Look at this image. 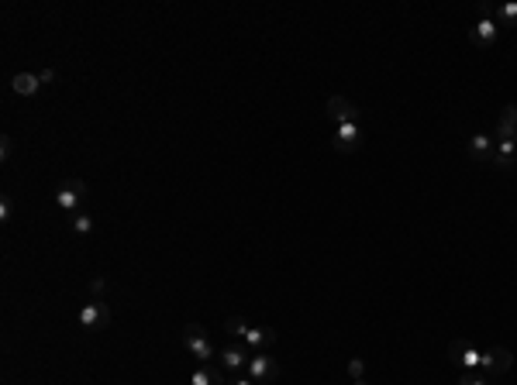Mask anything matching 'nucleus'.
Returning a JSON list of instances; mask_svg holds the SVG:
<instances>
[{"instance_id": "nucleus-8", "label": "nucleus", "mask_w": 517, "mask_h": 385, "mask_svg": "<svg viewBox=\"0 0 517 385\" xmlns=\"http://www.w3.org/2000/svg\"><path fill=\"white\" fill-rule=\"evenodd\" d=\"M511 365H514V355L507 351V348H490V351H483V368L493 375V379H500V375H507L511 372Z\"/></svg>"}, {"instance_id": "nucleus-22", "label": "nucleus", "mask_w": 517, "mask_h": 385, "mask_svg": "<svg viewBox=\"0 0 517 385\" xmlns=\"http://www.w3.org/2000/svg\"><path fill=\"white\" fill-rule=\"evenodd\" d=\"M0 159H3V162L10 159V138H7V134L0 138Z\"/></svg>"}, {"instance_id": "nucleus-6", "label": "nucleus", "mask_w": 517, "mask_h": 385, "mask_svg": "<svg viewBox=\"0 0 517 385\" xmlns=\"http://www.w3.org/2000/svg\"><path fill=\"white\" fill-rule=\"evenodd\" d=\"M110 323V306L101 303V299H94V303H87L83 310H80V327H87V330H103Z\"/></svg>"}, {"instance_id": "nucleus-14", "label": "nucleus", "mask_w": 517, "mask_h": 385, "mask_svg": "<svg viewBox=\"0 0 517 385\" xmlns=\"http://www.w3.org/2000/svg\"><path fill=\"white\" fill-rule=\"evenodd\" d=\"M517 162V141H497L493 145V165L500 172H511Z\"/></svg>"}, {"instance_id": "nucleus-17", "label": "nucleus", "mask_w": 517, "mask_h": 385, "mask_svg": "<svg viewBox=\"0 0 517 385\" xmlns=\"http://www.w3.org/2000/svg\"><path fill=\"white\" fill-rule=\"evenodd\" d=\"M224 334H228L231 341H241V337L248 334V323H245L241 316H228V320H224Z\"/></svg>"}, {"instance_id": "nucleus-25", "label": "nucleus", "mask_w": 517, "mask_h": 385, "mask_svg": "<svg viewBox=\"0 0 517 385\" xmlns=\"http://www.w3.org/2000/svg\"><path fill=\"white\" fill-rule=\"evenodd\" d=\"M459 385H486L483 379H473V375H466V379H459Z\"/></svg>"}, {"instance_id": "nucleus-20", "label": "nucleus", "mask_w": 517, "mask_h": 385, "mask_svg": "<svg viewBox=\"0 0 517 385\" xmlns=\"http://www.w3.org/2000/svg\"><path fill=\"white\" fill-rule=\"evenodd\" d=\"M348 375H352V382H359V379L366 375V365H362V358H352V361H348Z\"/></svg>"}, {"instance_id": "nucleus-12", "label": "nucleus", "mask_w": 517, "mask_h": 385, "mask_svg": "<svg viewBox=\"0 0 517 385\" xmlns=\"http://www.w3.org/2000/svg\"><path fill=\"white\" fill-rule=\"evenodd\" d=\"M493 138L497 141H517V103H507L497 127H493Z\"/></svg>"}, {"instance_id": "nucleus-16", "label": "nucleus", "mask_w": 517, "mask_h": 385, "mask_svg": "<svg viewBox=\"0 0 517 385\" xmlns=\"http://www.w3.org/2000/svg\"><path fill=\"white\" fill-rule=\"evenodd\" d=\"M190 385H231L224 379L221 368H210V365H201L194 375H190Z\"/></svg>"}, {"instance_id": "nucleus-27", "label": "nucleus", "mask_w": 517, "mask_h": 385, "mask_svg": "<svg viewBox=\"0 0 517 385\" xmlns=\"http://www.w3.org/2000/svg\"><path fill=\"white\" fill-rule=\"evenodd\" d=\"M352 385H369V382H366V379H359V382H352Z\"/></svg>"}, {"instance_id": "nucleus-21", "label": "nucleus", "mask_w": 517, "mask_h": 385, "mask_svg": "<svg viewBox=\"0 0 517 385\" xmlns=\"http://www.w3.org/2000/svg\"><path fill=\"white\" fill-rule=\"evenodd\" d=\"M90 292H94V296H103V292H107V279H94V283H90Z\"/></svg>"}, {"instance_id": "nucleus-4", "label": "nucleus", "mask_w": 517, "mask_h": 385, "mask_svg": "<svg viewBox=\"0 0 517 385\" xmlns=\"http://www.w3.org/2000/svg\"><path fill=\"white\" fill-rule=\"evenodd\" d=\"M331 148H334V152H341V155L359 152V148H362V131H359V124H334Z\"/></svg>"}, {"instance_id": "nucleus-7", "label": "nucleus", "mask_w": 517, "mask_h": 385, "mask_svg": "<svg viewBox=\"0 0 517 385\" xmlns=\"http://www.w3.org/2000/svg\"><path fill=\"white\" fill-rule=\"evenodd\" d=\"M217 361H221V368H224V372H248L252 355H248V348H245V344H228V348L217 355Z\"/></svg>"}, {"instance_id": "nucleus-26", "label": "nucleus", "mask_w": 517, "mask_h": 385, "mask_svg": "<svg viewBox=\"0 0 517 385\" xmlns=\"http://www.w3.org/2000/svg\"><path fill=\"white\" fill-rule=\"evenodd\" d=\"M231 385H255L248 375H238V379H231Z\"/></svg>"}, {"instance_id": "nucleus-19", "label": "nucleus", "mask_w": 517, "mask_h": 385, "mask_svg": "<svg viewBox=\"0 0 517 385\" xmlns=\"http://www.w3.org/2000/svg\"><path fill=\"white\" fill-rule=\"evenodd\" d=\"M69 231H73V234H90V231H94V217H90V213H73Z\"/></svg>"}, {"instance_id": "nucleus-11", "label": "nucleus", "mask_w": 517, "mask_h": 385, "mask_svg": "<svg viewBox=\"0 0 517 385\" xmlns=\"http://www.w3.org/2000/svg\"><path fill=\"white\" fill-rule=\"evenodd\" d=\"M241 344L248 348V355H262L269 344H276V330L273 327H255V330H248L241 337Z\"/></svg>"}, {"instance_id": "nucleus-24", "label": "nucleus", "mask_w": 517, "mask_h": 385, "mask_svg": "<svg viewBox=\"0 0 517 385\" xmlns=\"http://www.w3.org/2000/svg\"><path fill=\"white\" fill-rule=\"evenodd\" d=\"M38 80H42V87H49V83L56 80V73H52V69H42V73H38Z\"/></svg>"}, {"instance_id": "nucleus-10", "label": "nucleus", "mask_w": 517, "mask_h": 385, "mask_svg": "<svg viewBox=\"0 0 517 385\" xmlns=\"http://www.w3.org/2000/svg\"><path fill=\"white\" fill-rule=\"evenodd\" d=\"M469 159H473L476 165H493V138L483 134V131H476V134L469 138Z\"/></svg>"}, {"instance_id": "nucleus-1", "label": "nucleus", "mask_w": 517, "mask_h": 385, "mask_svg": "<svg viewBox=\"0 0 517 385\" xmlns=\"http://www.w3.org/2000/svg\"><path fill=\"white\" fill-rule=\"evenodd\" d=\"M183 348H187V355L197 358L201 365H207V361L214 358V344H210V337H207V330L201 323H187V327H183Z\"/></svg>"}, {"instance_id": "nucleus-5", "label": "nucleus", "mask_w": 517, "mask_h": 385, "mask_svg": "<svg viewBox=\"0 0 517 385\" xmlns=\"http://www.w3.org/2000/svg\"><path fill=\"white\" fill-rule=\"evenodd\" d=\"M328 117H331V124H359V107L352 103V100H345V96H328Z\"/></svg>"}, {"instance_id": "nucleus-15", "label": "nucleus", "mask_w": 517, "mask_h": 385, "mask_svg": "<svg viewBox=\"0 0 517 385\" xmlns=\"http://www.w3.org/2000/svg\"><path fill=\"white\" fill-rule=\"evenodd\" d=\"M10 90L17 96H35L42 90V80H38V73H17V76L10 80Z\"/></svg>"}, {"instance_id": "nucleus-9", "label": "nucleus", "mask_w": 517, "mask_h": 385, "mask_svg": "<svg viewBox=\"0 0 517 385\" xmlns=\"http://www.w3.org/2000/svg\"><path fill=\"white\" fill-rule=\"evenodd\" d=\"M448 358H452L455 365H462V368H476V365H483V355H480L469 341H459V337L448 344Z\"/></svg>"}, {"instance_id": "nucleus-23", "label": "nucleus", "mask_w": 517, "mask_h": 385, "mask_svg": "<svg viewBox=\"0 0 517 385\" xmlns=\"http://www.w3.org/2000/svg\"><path fill=\"white\" fill-rule=\"evenodd\" d=\"M0 220H3V224L10 220V199H7V196L0 199Z\"/></svg>"}, {"instance_id": "nucleus-3", "label": "nucleus", "mask_w": 517, "mask_h": 385, "mask_svg": "<svg viewBox=\"0 0 517 385\" xmlns=\"http://www.w3.org/2000/svg\"><path fill=\"white\" fill-rule=\"evenodd\" d=\"M248 379L255 385H269L280 379V365H276V358H269L266 351L262 355H252V361H248Z\"/></svg>"}, {"instance_id": "nucleus-18", "label": "nucleus", "mask_w": 517, "mask_h": 385, "mask_svg": "<svg viewBox=\"0 0 517 385\" xmlns=\"http://www.w3.org/2000/svg\"><path fill=\"white\" fill-rule=\"evenodd\" d=\"M493 21H504L507 28H517V3H500V7H493Z\"/></svg>"}, {"instance_id": "nucleus-2", "label": "nucleus", "mask_w": 517, "mask_h": 385, "mask_svg": "<svg viewBox=\"0 0 517 385\" xmlns=\"http://www.w3.org/2000/svg\"><path fill=\"white\" fill-rule=\"evenodd\" d=\"M83 196H87V183L83 179H62L59 183V190H56V203L73 217L76 213V206L83 203Z\"/></svg>"}, {"instance_id": "nucleus-13", "label": "nucleus", "mask_w": 517, "mask_h": 385, "mask_svg": "<svg viewBox=\"0 0 517 385\" xmlns=\"http://www.w3.org/2000/svg\"><path fill=\"white\" fill-rule=\"evenodd\" d=\"M497 35H500V24H497L493 17H480V21H476V28H473V45L490 48V45L497 42Z\"/></svg>"}]
</instances>
